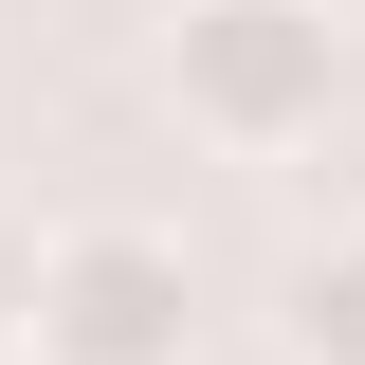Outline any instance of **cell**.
<instances>
[{
  "instance_id": "7a4b0ae2",
  "label": "cell",
  "mask_w": 365,
  "mask_h": 365,
  "mask_svg": "<svg viewBox=\"0 0 365 365\" xmlns=\"http://www.w3.org/2000/svg\"><path fill=\"white\" fill-rule=\"evenodd\" d=\"M37 365H201V256L165 220H55Z\"/></svg>"
},
{
  "instance_id": "277c9868",
  "label": "cell",
  "mask_w": 365,
  "mask_h": 365,
  "mask_svg": "<svg viewBox=\"0 0 365 365\" xmlns=\"http://www.w3.org/2000/svg\"><path fill=\"white\" fill-rule=\"evenodd\" d=\"M37 256H55V237L0 201V365H37Z\"/></svg>"
},
{
  "instance_id": "3957f363",
  "label": "cell",
  "mask_w": 365,
  "mask_h": 365,
  "mask_svg": "<svg viewBox=\"0 0 365 365\" xmlns=\"http://www.w3.org/2000/svg\"><path fill=\"white\" fill-rule=\"evenodd\" d=\"M274 365H365V220L292 237V274H274Z\"/></svg>"
},
{
  "instance_id": "6da1fadb",
  "label": "cell",
  "mask_w": 365,
  "mask_h": 365,
  "mask_svg": "<svg viewBox=\"0 0 365 365\" xmlns=\"http://www.w3.org/2000/svg\"><path fill=\"white\" fill-rule=\"evenodd\" d=\"M329 91H347V19H329V0H182L165 19V110L201 146H237V165L311 146Z\"/></svg>"
}]
</instances>
